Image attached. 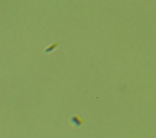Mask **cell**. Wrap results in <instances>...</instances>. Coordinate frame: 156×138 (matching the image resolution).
Here are the masks:
<instances>
[{
  "mask_svg": "<svg viewBox=\"0 0 156 138\" xmlns=\"http://www.w3.org/2000/svg\"><path fill=\"white\" fill-rule=\"evenodd\" d=\"M56 45H57V43L55 44V45H51V47H52V49L53 48H55V46H56ZM51 47H48V48H46V51H51Z\"/></svg>",
  "mask_w": 156,
  "mask_h": 138,
  "instance_id": "1",
  "label": "cell"
}]
</instances>
